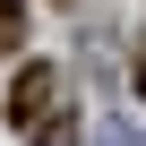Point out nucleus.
<instances>
[{
    "mask_svg": "<svg viewBox=\"0 0 146 146\" xmlns=\"http://www.w3.org/2000/svg\"><path fill=\"white\" fill-rule=\"evenodd\" d=\"M9 112H17V129H35L43 112H60V69H52V60L17 69V86H9Z\"/></svg>",
    "mask_w": 146,
    "mask_h": 146,
    "instance_id": "1",
    "label": "nucleus"
},
{
    "mask_svg": "<svg viewBox=\"0 0 146 146\" xmlns=\"http://www.w3.org/2000/svg\"><path fill=\"white\" fill-rule=\"evenodd\" d=\"M137 86H146V60H137Z\"/></svg>",
    "mask_w": 146,
    "mask_h": 146,
    "instance_id": "3",
    "label": "nucleus"
},
{
    "mask_svg": "<svg viewBox=\"0 0 146 146\" xmlns=\"http://www.w3.org/2000/svg\"><path fill=\"white\" fill-rule=\"evenodd\" d=\"M26 146H78V120H69V112H43L26 129Z\"/></svg>",
    "mask_w": 146,
    "mask_h": 146,
    "instance_id": "2",
    "label": "nucleus"
}]
</instances>
